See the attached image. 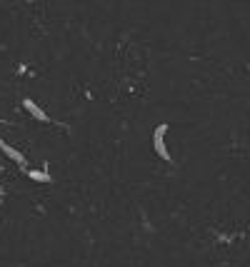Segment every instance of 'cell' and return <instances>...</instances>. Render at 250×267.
Returning <instances> with one entry per match:
<instances>
[{
    "label": "cell",
    "instance_id": "6da1fadb",
    "mask_svg": "<svg viewBox=\"0 0 250 267\" xmlns=\"http://www.w3.org/2000/svg\"><path fill=\"white\" fill-rule=\"evenodd\" d=\"M168 130H170L168 123H160V125L153 130V147H155V152H158V158L165 160V163H170V160H173V158H170L168 145H165V135H168Z\"/></svg>",
    "mask_w": 250,
    "mask_h": 267
},
{
    "label": "cell",
    "instance_id": "7a4b0ae2",
    "mask_svg": "<svg viewBox=\"0 0 250 267\" xmlns=\"http://www.w3.org/2000/svg\"><path fill=\"white\" fill-rule=\"evenodd\" d=\"M23 107H25L28 113H30V118H35V120H40V123H50L48 113H45V110L40 107V105H38L33 98H25V100H23Z\"/></svg>",
    "mask_w": 250,
    "mask_h": 267
},
{
    "label": "cell",
    "instance_id": "3957f363",
    "mask_svg": "<svg viewBox=\"0 0 250 267\" xmlns=\"http://www.w3.org/2000/svg\"><path fill=\"white\" fill-rule=\"evenodd\" d=\"M3 152L8 155V158H10V160H13L15 165H20V167H28V158H25V155L20 152V150H15V147L5 145V147H3Z\"/></svg>",
    "mask_w": 250,
    "mask_h": 267
},
{
    "label": "cell",
    "instance_id": "277c9868",
    "mask_svg": "<svg viewBox=\"0 0 250 267\" xmlns=\"http://www.w3.org/2000/svg\"><path fill=\"white\" fill-rule=\"evenodd\" d=\"M25 175L30 177L33 183H53V177L48 170H33V167H25Z\"/></svg>",
    "mask_w": 250,
    "mask_h": 267
},
{
    "label": "cell",
    "instance_id": "5b68a950",
    "mask_svg": "<svg viewBox=\"0 0 250 267\" xmlns=\"http://www.w3.org/2000/svg\"><path fill=\"white\" fill-rule=\"evenodd\" d=\"M3 147H5V140H3V138H0V150H3Z\"/></svg>",
    "mask_w": 250,
    "mask_h": 267
},
{
    "label": "cell",
    "instance_id": "8992f818",
    "mask_svg": "<svg viewBox=\"0 0 250 267\" xmlns=\"http://www.w3.org/2000/svg\"><path fill=\"white\" fill-rule=\"evenodd\" d=\"M0 123H3V118H0Z\"/></svg>",
    "mask_w": 250,
    "mask_h": 267
}]
</instances>
